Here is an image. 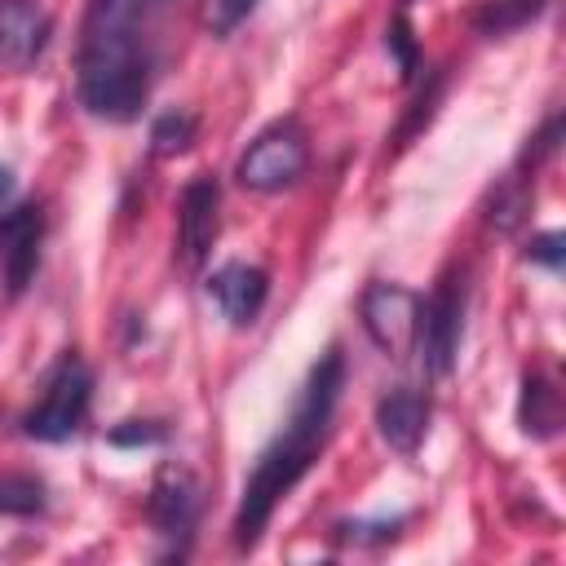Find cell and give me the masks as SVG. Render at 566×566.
<instances>
[{"instance_id":"obj_1","label":"cell","mask_w":566,"mask_h":566,"mask_svg":"<svg viewBox=\"0 0 566 566\" xmlns=\"http://www.w3.org/2000/svg\"><path fill=\"white\" fill-rule=\"evenodd\" d=\"M168 0H88L75 44V97L93 119L133 124L155 80V22Z\"/></svg>"},{"instance_id":"obj_2","label":"cell","mask_w":566,"mask_h":566,"mask_svg":"<svg viewBox=\"0 0 566 566\" xmlns=\"http://www.w3.org/2000/svg\"><path fill=\"white\" fill-rule=\"evenodd\" d=\"M340 389H345V358H340V349H327L310 367V376H305V385H301V394H296L283 429L261 447L252 473L243 478V495H239V509H234V522H230L239 553H252L256 548V539L265 535L279 500L318 460V447H323V438L332 429Z\"/></svg>"},{"instance_id":"obj_3","label":"cell","mask_w":566,"mask_h":566,"mask_svg":"<svg viewBox=\"0 0 566 566\" xmlns=\"http://www.w3.org/2000/svg\"><path fill=\"white\" fill-rule=\"evenodd\" d=\"M88 402H93V371H88V363L80 354H62L49 367L35 402L22 416V433L35 438V442H66V438L80 433V424L88 416Z\"/></svg>"},{"instance_id":"obj_4","label":"cell","mask_w":566,"mask_h":566,"mask_svg":"<svg viewBox=\"0 0 566 566\" xmlns=\"http://www.w3.org/2000/svg\"><path fill=\"white\" fill-rule=\"evenodd\" d=\"M305 164H310V137H305L301 119L287 115V119L265 124V128L248 142V150H243L239 164H234V177H239L243 190L279 195V190H287V186L301 181Z\"/></svg>"},{"instance_id":"obj_5","label":"cell","mask_w":566,"mask_h":566,"mask_svg":"<svg viewBox=\"0 0 566 566\" xmlns=\"http://www.w3.org/2000/svg\"><path fill=\"white\" fill-rule=\"evenodd\" d=\"M464 310H469V283L464 270H451L433 296H420V327H416V349L420 354V371L429 380L451 376L455 354H460V336H464Z\"/></svg>"},{"instance_id":"obj_6","label":"cell","mask_w":566,"mask_h":566,"mask_svg":"<svg viewBox=\"0 0 566 566\" xmlns=\"http://www.w3.org/2000/svg\"><path fill=\"white\" fill-rule=\"evenodd\" d=\"M199 504H203L199 478L181 460H168V464L155 469V482H150V495H146V517H150L155 535L164 539V557H186L190 553Z\"/></svg>"},{"instance_id":"obj_7","label":"cell","mask_w":566,"mask_h":566,"mask_svg":"<svg viewBox=\"0 0 566 566\" xmlns=\"http://www.w3.org/2000/svg\"><path fill=\"white\" fill-rule=\"evenodd\" d=\"M358 318H363V332L371 336V345L402 363L411 349H416V327H420V296L402 283H367L363 287V301H358Z\"/></svg>"},{"instance_id":"obj_8","label":"cell","mask_w":566,"mask_h":566,"mask_svg":"<svg viewBox=\"0 0 566 566\" xmlns=\"http://www.w3.org/2000/svg\"><path fill=\"white\" fill-rule=\"evenodd\" d=\"M221 234V186L212 172H199L177 195V261L195 274L208 265Z\"/></svg>"},{"instance_id":"obj_9","label":"cell","mask_w":566,"mask_h":566,"mask_svg":"<svg viewBox=\"0 0 566 566\" xmlns=\"http://www.w3.org/2000/svg\"><path fill=\"white\" fill-rule=\"evenodd\" d=\"M40 239H44V217L35 203H22V208L0 217V274H4L9 296H22L27 283L35 279Z\"/></svg>"},{"instance_id":"obj_10","label":"cell","mask_w":566,"mask_h":566,"mask_svg":"<svg viewBox=\"0 0 566 566\" xmlns=\"http://www.w3.org/2000/svg\"><path fill=\"white\" fill-rule=\"evenodd\" d=\"M203 287L217 301V310L230 318V327H248V323H256V314L270 296V274L248 261H226L208 274Z\"/></svg>"},{"instance_id":"obj_11","label":"cell","mask_w":566,"mask_h":566,"mask_svg":"<svg viewBox=\"0 0 566 566\" xmlns=\"http://www.w3.org/2000/svg\"><path fill=\"white\" fill-rule=\"evenodd\" d=\"M376 433L389 451L398 455H416L424 433H429V394L398 385L376 402Z\"/></svg>"},{"instance_id":"obj_12","label":"cell","mask_w":566,"mask_h":566,"mask_svg":"<svg viewBox=\"0 0 566 566\" xmlns=\"http://www.w3.org/2000/svg\"><path fill=\"white\" fill-rule=\"evenodd\" d=\"M49 40V18L31 0H0V66H31Z\"/></svg>"},{"instance_id":"obj_13","label":"cell","mask_w":566,"mask_h":566,"mask_svg":"<svg viewBox=\"0 0 566 566\" xmlns=\"http://www.w3.org/2000/svg\"><path fill=\"white\" fill-rule=\"evenodd\" d=\"M517 424H522V433L535 438V442L557 438V429H562V398H557V385H553L544 371H526V376H522Z\"/></svg>"},{"instance_id":"obj_14","label":"cell","mask_w":566,"mask_h":566,"mask_svg":"<svg viewBox=\"0 0 566 566\" xmlns=\"http://www.w3.org/2000/svg\"><path fill=\"white\" fill-rule=\"evenodd\" d=\"M544 4H548V0H478L473 13H469V22H473L478 35L500 40V35H513V31H522L526 22H535V18L544 13Z\"/></svg>"},{"instance_id":"obj_15","label":"cell","mask_w":566,"mask_h":566,"mask_svg":"<svg viewBox=\"0 0 566 566\" xmlns=\"http://www.w3.org/2000/svg\"><path fill=\"white\" fill-rule=\"evenodd\" d=\"M531 212V181L526 177H504L495 181L491 199H486V226L495 234H513Z\"/></svg>"},{"instance_id":"obj_16","label":"cell","mask_w":566,"mask_h":566,"mask_svg":"<svg viewBox=\"0 0 566 566\" xmlns=\"http://www.w3.org/2000/svg\"><path fill=\"white\" fill-rule=\"evenodd\" d=\"M44 504H49L44 478L22 473V469L0 473V513L4 517H35V513H44Z\"/></svg>"},{"instance_id":"obj_17","label":"cell","mask_w":566,"mask_h":566,"mask_svg":"<svg viewBox=\"0 0 566 566\" xmlns=\"http://www.w3.org/2000/svg\"><path fill=\"white\" fill-rule=\"evenodd\" d=\"M190 142H195V115L190 111H164V115H155V124H150V155L168 159V155H181Z\"/></svg>"},{"instance_id":"obj_18","label":"cell","mask_w":566,"mask_h":566,"mask_svg":"<svg viewBox=\"0 0 566 566\" xmlns=\"http://www.w3.org/2000/svg\"><path fill=\"white\" fill-rule=\"evenodd\" d=\"M385 49H389V57H394V66H398V80H416V71H420V44H416V35H411L407 9H398V18L389 22Z\"/></svg>"},{"instance_id":"obj_19","label":"cell","mask_w":566,"mask_h":566,"mask_svg":"<svg viewBox=\"0 0 566 566\" xmlns=\"http://www.w3.org/2000/svg\"><path fill=\"white\" fill-rule=\"evenodd\" d=\"M256 4L261 0H203V27H208V35H217V40L234 35L239 22H248V13Z\"/></svg>"},{"instance_id":"obj_20","label":"cell","mask_w":566,"mask_h":566,"mask_svg":"<svg viewBox=\"0 0 566 566\" xmlns=\"http://www.w3.org/2000/svg\"><path fill=\"white\" fill-rule=\"evenodd\" d=\"M557 146H562V115H548V119H544V128H539L535 137H526V146H522L517 164L535 172L544 159H553V155H557Z\"/></svg>"},{"instance_id":"obj_21","label":"cell","mask_w":566,"mask_h":566,"mask_svg":"<svg viewBox=\"0 0 566 566\" xmlns=\"http://www.w3.org/2000/svg\"><path fill=\"white\" fill-rule=\"evenodd\" d=\"M398 526H402V517H376V522L354 517V522H336V539H345V544H385V539L398 535Z\"/></svg>"},{"instance_id":"obj_22","label":"cell","mask_w":566,"mask_h":566,"mask_svg":"<svg viewBox=\"0 0 566 566\" xmlns=\"http://www.w3.org/2000/svg\"><path fill=\"white\" fill-rule=\"evenodd\" d=\"M164 438H168V429H164L159 420H124V424H115V429L106 433L111 447H155V442H164Z\"/></svg>"},{"instance_id":"obj_23","label":"cell","mask_w":566,"mask_h":566,"mask_svg":"<svg viewBox=\"0 0 566 566\" xmlns=\"http://www.w3.org/2000/svg\"><path fill=\"white\" fill-rule=\"evenodd\" d=\"M526 261H539V265H548V270H562V261H566V234H562V230L531 234V243H526Z\"/></svg>"},{"instance_id":"obj_24","label":"cell","mask_w":566,"mask_h":566,"mask_svg":"<svg viewBox=\"0 0 566 566\" xmlns=\"http://www.w3.org/2000/svg\"><path fill=\"white\" fill-rule=\"evenodd\" d=\"M438 93H442V75H429V93H420L416 102H411V111H407V119H402V128H398V137H411L424 119H429V111H433V102H438Z\"/></svg>"},{"instance_id":"obj_25","label":"cell","mask_w":566,"mask_h":566,"mask_svg":"<svg viewBox=\"0 0 566 566\" xmlns=\"http://www.w3.org/2000/svg\"><path fill=\"white\" fill-rule=\"evenodd\" d=\"M9 190H13V172H9L4 164H0V203L9 199Z\"/></svg>"},{"instance_id":"obj_26","label":"cell","mask_w":566,"mask_h":566,"mask_svg":"<svg viewBox=\"0 0 566 566\" xmlns=\"http://www.w3.org/2000/svg\"><path fill=\"white\" fill-rule=\"evenodd\" d=\"M407 4H411V0H402V9H407Z\"/></svg>"}]
</instances>
